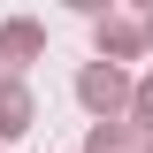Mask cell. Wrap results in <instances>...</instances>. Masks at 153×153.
<instances>
[{
    "label": "cell",
    "mask_w": 153,
    "mask_h": 153,
    "mask_svg": "<svg viewBox=\"0 0 153 153\" xmlns=\"http://www.w3.org/2000/svg\"><path fill=\"white\" fill-rule=\"evenodd\" d=\"M38 54H46V23L38 16H8L0 23V76H23Z\"/></svg>",
    "instance_id": "obj_2"
},
{
    "label": "cell",
    "mask_w": 153,
    "mask_h": 153,
    "mask_svg": "<svg viewBox=\"0 0 153 153\" xmlns=\"http://www.w3.org/2000/svg\"><path fill=\"white\" fill-rule=\"evenodd\" d=\"M31 123H38V100H31V84H23V76H0V146H16Z\"/></svg>",
    "instance_id": "obj_4"
},
{
    "label": "cell",
    "mask_w": 153,
    "mask_h": 153,
    "mask_svg": "<svg viewBox=\"0 0 153 153\" xmlns=\"http://www.w3.org/2000/svg\"><path fill=\"white\" fill-rule=\"evenodd\" d=\"M146 146H153V138L138 130V123H92L76 153H146Z\"/></svg>",
    "instance_id": "obj_5"
},
{
    "label": "cell",
    "mask_w": 153,
    "mask_h": 153,
    "mask_svg": "<svg viewBox=\"0 0 153 153\" xmlns=\"http://www.w3.org/2000/svg\"><path fill=\"white\" fill-rule=\"evenodd\" d=\"M130 69H115V61H84L76 69V107L92 115V123H130Z\"/></svg>",
    "instance_id": "obj_1"
},
{
    "label": "cell",
    "mask_w": 153,
    "mask_h": 153,
    "mask_svg": "<svg viewBox=\"0 0 153 153\" xmlns=\"http://www.w3.org/2000/svg\"><path fill=\"white\" fill-rule=\"evenodd\" d=\"M146 54H153V16H146Z\"/></svg>",
    "instance_id": "obj_7"
},
{
    "label": "cell",
    "mask_w": 153,
    "mask_h": 153,
    "mask_svg": "<svg viewBox=\"0 0 153 153\" xmlns=\"http://www.w3.org/2000/svg\"><path fill=\"white\" fill-rule=\"evenodd\" d=\"M0 153H8V146H0Z\"/></svg>",
    "instance_id": "obj_8"
},
{
    "label": "cell",
    "mask_w": 153,
    "mask_h": 153,
    "mask_svg": "<svg viewBox=\"0 0 153 153\" xmlns=\"http://www.w3.org/2000/svg\"><path fill=\"white\" fill-rule=\"evenodd\" d=\"M146 153H153V146H146Z\"/></svg>",
    "instance_id": "obj_9"
},
{
    "label": "cell",
    "mask_w": 153,
    "mask_h": 153,
    "mask_svg": "<svg viewBox=\"0 0 153 153\" xmlns=\"http://www.w3.org/2000/svg\"><path fill=\"white\" fill-rule=\"evenodd\" d=\"M130 123H138V130L153 138V69H146V76L130 84Z\"/></svg>",
    "instance_id": "obj_6"
},
{
    "label": "cell",
    "mask_w": 153,
    "mask_h": 153,
    "mask_svg": "<svg viewBox=\"0 0 153 153\" xmlns=\"http://www.w3.org/2000/svg\"><path fill=\"white\" fill-rule=\"evenodd\" d=\"M92 46H100V61H115V69H123V61H138V54H146V23L107 8V16L92 23Z\"/></svg>",
    "instance_id": "obj_3"
}]
</instances>
